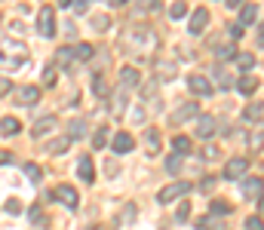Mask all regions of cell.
<instances>
[{"mask_svg": "<svg viewBox=\"0 0 264 230\" xmlns=\"http://www.w3.org/2000/svg\"><path fill=\"white\" fill-rule=\"evenodd\" d=\"M126 43H129V46L135 43V46H138V55H145V52H151V49L157 46V37H154L151 31H145V28H138V31H132V34H129V37L123 40V46H126Z\"/></svg>", "mask_w": 264, "mask_h": 230, "instance_id": "cell-1", "label": "cell"}, {"mask_svg": "<svg viewBox=\"0 0 264 230\" xmlns=\"http://www.w3.org/2000/svg\"><path fill=\"white\" fill-rule=\"evenodd\" d=\"M249 172V157H234L225 163V181H240Z\"/></svg>", "mask_w": 264, "mask_h": 230, "instance_id": "cell-2", "label": "cell"}, {"mask_svg": "<svg viewBox=\"0 0 264 230\" xmlns=\"http://www.w3.org/2000/svg\"><path fill=\"white\" fill-rule=\"evenodd\" d=\"M185 194H191V181H175V184H169V187H163L160 194H157V200L166 206V203H172V200H181Z\"/></svg>", "mask_w": 264, "mask_h": 230, "instance_id": "cell-3", "label": "cell"}, {"mask_svg": "<svg viewBox=\"0 0 264 230\" xmlns=\"http://www.w3.org/2000/svg\"><path fill=\"white\" fill-rule=\"evenodd\" d=\"M175 74H178V65L175 61H166V58H157L154 61V80L157 83H169V80H175Z\"/></svg>", "mask_w": 264, "mask_h": 230, "instance_id": "cell-4", "label": "cell"}, {"mask_svg": "<svg viewBox=\"0 0 264 230\" xmlns=\"http://www.w3.org/2000/svg\"><path fill=\"white\" fill-rule=\"evenodd\" d=\"M37 31H40L43 37H52V34H55V9H52V6H43V9H40V15H37Z\"/></svg>", "mask_w": 264, "mask_h": 230, "instance_id": "cell-5", "label": "cell"}, {"mask_svg": "<svg viewBox=\"0 0 264 230\" xmlns=\"http://www.w3.org/2000/svg\"><path fill=\"white\" fill-rule=\"evenodd\" d=\"M194 117H200V108H197L194 101H188V104H181L175 114H169V123H172V126H181V123H188V120H194Z\"/></svg>", "mask_w": 264, "mask_h": 230, "instance_id": "cell-6", "label": "cell"}, {"mask_svg": "<svg viewBox=\"0 0 264 230\" xmlns=\"http://www.w3.org/2000/svg\"><path fill=\"white\" fill-rule=\"evenodd\" d=\"M215 129H218V120H215V117H209V114H200V117H197V138L209 141V138L215 135Z\"/></svg>", "mask_w": 264, "mask_h": 230, "instance_id": "cell-7", "label": "cell"}, {"mask_svg": "<svg viewBox=\"0 0 264 230\" xmlns=\"http://www.w3.org/2000/svg\"><path fill=\"white\" fill-rule=\"evenodd\" d=\"M52 200H58L62 206H68V209H77V191L74 187H68V184H58L55 191H52Z\"/></svg>", "mask_w": 264, "mask_h": 230, "instance_id": "cell-8", "label": "cell"}, {"mask_svg": "<svg viewBox=\"0 0 264 230\" xmlns=\"http://www.w3.org/2000/svg\"><path fill=\"white\" fill-rule=\"evenodd\" d=\"M188 89H191L194 95H212L215 86H212L203 74H191V77H188Z\"/></svg>", "mask_w": 264, "mask_h": 230, "instance_id": "cell-9", "label": "cell"}, {"mask_svg": "<svg viewBox=\"0 0 264 230\" xmlns=\"http://www.w3.org/2000/svg\"><path fill=\"white\" fill-rule=\"evenodd\" d=\"M77 175H80V181H86V184H92V181H95L92 157H80V160H77Z\"/></svg>", "mask_w": 264, "mask_h": 230, "instance_id": "cell-10", "label": "cell"}, {"mask_svg": "<svg viewBox=\"0 0 264 230\" xmlns=\"http://www.w3.org/2000/svg\"><path fill=\"white\" fill-rule=\"evenodd\" d=\"M132 148H135V138H132L129 132H117V135H114V154L123 157V154H129Z\"/></svg>", "mask_w": 264, "mask_h": 230, "instance_id": "cell-11", "label": "cell"}, {"mask_svg": "<svg viewBox=\"0 0 264 230\" xmlns=\"http://www.w3.org/2000/svg\"><path fill=\"white\" fill-rule=\"evenodd\" d=\"M209 25V9H194L191 15V34H203Z\"/></svg>", "mask_w": 264, "mask_h": 230, "instance_id": "cell-12", "label": "cell"}, {"mask_svg": "<svg viewBox=\"0 0 264 230\" xmlns=\"http://www.w3.org/2000/svg\"><path fill=\"white\" fill-rule=\"evenodd\" d=\"M55 129V117H43V120H37L34 126H31V138H43V135H49Z\"/></svg>", "mask_w": 264, "mask_h": 230, "instance_id": "cell-13", "label": "cell"}, {"mask_svg": "<svg viewBox=\"0 0 264 230\" xmlns=\"http://www.w3.org/2000/svg\"><path fill=\"white\" fill-rule=\"evenodd\" d=\"M74 58H77V52H74V46H62L58 52H55V68H71L74 65Z\"/></svg>", "mask_w": 264, "mask_h": 230, "instance_id": "cell-14", "label": "cell"}, {"mask_svg": "<svg viewBox=\"0 0 264 230\" xmlns=\"http://www.w3.org/2000/svg\"><path fill=\"white\" fill-rule=\"evenodd\" d=\"M15 98H18V104H37L40 89L37 86H22V89H15Z\"/></svg>", "mask_w": 264, "mask_h": 230, "instance_id": "cell-15", "label": "cell"}, {"mask_svg": "<svg viewBox=\"0 0 264 230\" xmlns=\"http://www.w3.org/2000/svg\"><path fill=\"white\" fill-rule=\"evenodd\" d=\"M120 80H123V86H126V89H132V86H138V83H141V77H138V71H135L132 65H123V68H120Z\"/></svg>", "mask_w": 264, "mask_h": 230, "instance_id": "cell-16", "label": "cell"}, {"mask_svg": "<svg viewBox=\"0 0 264 230\" xmlns=\"http://www.w3.org/2000/svg\"><path fill=\"white\" fill-rule=\"evenodd\" d=\"M18 132H22V123H18L15 117H0V135L12 138V135H18Z\"/></svg>", "mask_w": 264, "mask_h": 230, "instance_id": "cell-17", "label": "cell"}, {"mask_svg": "<svg viewBox=\"0 0 264 230\" xmlns=\"http://www.w3.org/2000/svg\"><path fill=\"white\" fill-rule=\"evenodd\" d=\"M243 197L246 200L261 197V178H243Z\"/></svg>", "mask_w": 264, "mask_h": 230, "instance_id": "cell-18", "label": "cell"}, {"mask_svg": "<svg viewBox=\"0 0 264 230\" xmlns=\"http://www.w3.org/2000/svg\"><path fill=\"white\" fill-rule=\"evenodd\" d=\"M71 141H74L71 135H58L55 141H49V144H46V154H65V151L71 148Z\"/></svg>", "mask_w": 264, "mask_h": 230, "instance_id": "cell-19", "label": "cell"}, {"mask_svg": "<svg viewBox=\"0 0 264 230\" xmlns=\"http://www.w3.org/2000/svg\"><path fill=\"white\" fill-rule=\"evenodd\" d=\"M258 89V80L252 77V74H246V77H240L237 80V92H243V95H252Z\"/></svg>", "mask_w": 264, "mask_h": 230, "instance_id": "cell-20", "label": "cell"}, {"mask_svg": "<svg viewBox=\"0 0 264 230\" xmlns=\"http://www.w3.org/2000/svg\"><path fill=\"white\" fill-rule=\"evenodd\" d=\"M126 104H129V98H126V86H123V89L114 92V98H111V111H114V114H123Z\"/></svg>", "mask_w": 264, "mask_h": 230, "instance_id": "cell-21", "label": "cell"}, {"mask_svg": "<svg viewBox=\"0 0 264 230\" xmlns=\"http://www.w3.org/2000/svg\"><path fill=\"white\" fill-rule=\"evenodd\" d=\"M243 117H246V120H252V123H261V120H264V101H252V104L243 111Z\"/></svg>", "mask_w": 264, "mask_h": 230, "instance_id": "cell-22", "label": "cell"}, {"mask_svg": "<svg viewBox=\"0 0 264 230\" xmlns=\"http://www.w3.org/2000/svg\"><path fill=\"white\" fill-rule=\"evenodd\" d=\"M255 22H258V6H252V3L243 6V9H240V25L246 28V25H255Z\"/></svg>", "mask_w": 264, "mask_h": 230, "instance_id": "cell-23", "label": "cell"}, {"mask_svg": "<svg viewBox=\"0 0 264 230\" xmlns=\"http://www.w3.org/2000/svg\"><path fill=\"white\" fill-rule=\"evenodd\" d=\"M200 230H225V221H221V215H206V218H200Z\"/></svg>", "mask_w": 264, "mask_h": 230, "instance_id": "cell-24", "label": "cell"}, {"mask_svg": "<svg viewBox=\"0 0 264 230\" xmlns=\"http://www.w3.org/2000/svg\"><path fill=\"white\" fill-rule=\"evenodd\" d=\"M145 148H148V154H157V151H160V135H157V129H148V132H145Z\"/></svg>", "mask_w": 264, "mask_h": 230, "instance_id": "cell-25", "label": "cell"}, {"mask_svg": "<svg viewBox=\"0 0 264 230\" xmlns=\"http://www.w3.org/2000/svg\"><path fill=\"white\" fill-rule=\"evenodd\" d=\"M191 148H194V144H191L188 135H175V141H172V151H175V154L185 157V154H191Z\"/></svg>", "mask_w": 264, "mask_h": 230, "instance_id": "cell-26", "label": "cell"}, {"mask_svg": "<svg viewBox=\"0 0 264 230\" xmlns=\"http://www.w3.org/2000/svg\"><path fill=\"white\" fill-rule=\"evenodd\" d=\"M185 15H188V3H185V0H175V3L169 6V18L178 22V18H185Z\"/></svg>", "mask_w": 264, "mask_h": 230, "instance_id": "cell-27", "label": "cell"}, {"mask_svg": "<svg viewBox=\"0 0 264 230\" xmlns=\"http://www.w3.org/2000/svg\"><path fill=\"white\" fill-rule=\"evenodd\" d=\"M25 175L31 178V184H40V178H43V169H40L37 163H25Z\"/></svg>", "mask_w": 264, "mask_h": 230, "instance_id": "cell-28", "label": "cell"}, {"mask_svg": "<svg viewBox=\"0 0 264 230\" xmlns=\"http://www.w3.org/2000/svg\"><path fill=\"white\" fill-rule=\"evenodd\" d=\"M74 52H77V58H80V61H89V58L95 55V49H92L89 43H77V46H74Z\"/></svg>", "mask_w": 264, "mask_h": 230, "instance_id": "cell-29", "label": "cell"}, {"mask_svg": "<svg viewBox=\"0 0 264 230\" xmlns=\"http://www.w3.org/2000/svg\"><path fill=\"white\" fill-rule=\"evenodd\" d=\"M83 129H86V120H71L68 135H71V138H83Z\"/></svg>", "mask_w": 264, "mask_h": 230, "instance_id": "cell-30", "label": "cell"}, {"mask_svg": "<svg viewBox=\"0 0 264 230\" xmlns=\"http://www.w3.org/2000/svg\"><path fill=\"white\" fill-rule=\"evenodd\" d=\"M237 65H240L243 71H249V68L255 65V55H249V52H237Z\"/></svg>", "mask_w": 264, "mask_h": 230, "instance_id": "cell-31", "label": "cell"}, {"mask_svg": "<svg viewBox=\"0 0 264 230\" xmlns=\"http://www.w3.org/2000/svg\"><path fill=\"white\" fill-rule=\"evenodd\" d=\"M55 80H58V71L49 65V68L43 71V86H49V89H52V86H55Z\"/></svg>", "mask_w": 264, "mask_h": 230, "instance_id": "cell-32", "label": "cell"}, {"mask_svg": "<svg viewBox=\"0 0 264 230\" xmlns=\"http://www.w3.org/2000/svg\"><path fill=\"white\" fill-rule=\"evenodd\" d=\"M92 92H95L98 98L108 95V83H105V77H95V80H92Z\"/></svg>", "mask_w": 264, "mask_h": 230, "instance_id": "cell-33", "label": "cell"}, {"mask_svg": "<svg viewBox=\"0 0 264 230\" xmlns=\"http://www.w3.org/2000/svg\"><path fill=\"white\" fill-rule=\"evenodd\" d=\"M92 144H95L98 151L108 144V129H105V126H101V129H95V135H92Z\"/></svg>", "mask_w": 264, "mask_h": 230, "instance_id": "cell-34", "label": "cell"}, {"mask_svg": "<svg viewBox=\"0 0 264 230\" xmlns=\"http://www.w3.org/2000/svg\"><path fill=\"white\" fill-rule=\"evenodd\" d=\"M215 77H218V86H221V89H228V86H231V77H228L225 65H218V68H215Z\"/></svg>", "mask_w": 264, "mask_h": 230, "instance_id": "cell-35", "label": "cell"}, {"mask_svg": "<svg viewBox=\"0 0 264 230\" xmlns=\"http://www.w3.org/2000/svg\"><path fill=\"white\" fill-rule=\"evenodd\" d=\"M231 209H234L231 203H221V200L212 203V215H231Z\"/></svg>", "mask_w": 264, "mask_h": 230, "instance_id": "cell-36", "label": "cell"}, {"mask_svg": "<svg viewBox=\"0 0 264 230\" xmlns=\"http://www.w3.org/2000/svg\"><path fill=\"white\" fill-rule=\"evenodd\" d=\"M135 6H141V12H157L160 0H135Z\"/></svg>", "mask_w": 264, "mask_h": 230, "instance_id": "cell-37", "label": "cell"}, {"mask_svg": "<svg viewBox=\"0 0 264 230\" xmlns=\"http://www.w3.org/2000/svg\"><path fill=\"white\" fill-rule=\"evenodd\" d=\"M218 58H237V49H234V43H225V46H218Z\"/></svg>", "mask_w": 264, "mask_h": 230, "instance_id": "cell-38", "label": "cell"}, {"mask_svg": "<svg viewBox=\"0 0 264 230\" xmlns=\"http://www.w3.org/2000/svg\"><path fill=\"white\" fill-rule=\"evenodd\" d=\"M166 169H169V172H172V175H175V172H178V169H181V154H172V157H169V160H166Z\"/></svg>", "mask_w": 264, "mask_h": 230, "instance_id": "cell-39", "label": "cell"}, {"mask_svg": "<svg viewBox=\"0 0 264 230\" xmlns=\"http://www.w3.org/2000/svg\"><path fill=\"white\" fill-rule=\"evenodd\" d=\"M3 206H6V212H9V215H22V203H18V200H6Z\"/></svg>", "mask_w": 264, "mask_h": 230, "instance_id": "cell-40", "label": "cell"}, {"mask_svg": "<svg viewBox=\"0 0 264 230\" xmlns=\"http://www.w3.org/2000/svg\"><path fill=\"white\" fill-rule=\"evenodd\" d=\"M246 230H264V221L258 215H252V218H246Z\"/></svg>", "mask_w": 264, "mask_h": 230, "instance_id": "cell-41", "label": "cell"}, {"mask_svg": "<svg viewBox=\"0 0 264 230\" xmlns=\"http://www.w3.org/2000/svg\"><path fill=\"white\" fill-rule=\"evenodd\" d=\"M261 144H264V132H255L252 141H249V148H252V151H261Z\"/></svg>", "mask_w": 264, "mask_h": 230, "instance_id": "cell-42", "label": "cell"}, {"mask_svg": "<svg viewBox=\"0 0 264 230\" xmlns=\"http://www.w3.org/2000/svg\"><path fill=\"white\" fill-rule=\"evenodd\" d=\"M228 34H231V40H240V37H243V25H240V22H237V25H231V28H228Z\"/></svg>", "mask_w": 264, "mask_h": 230, "instance_id": "cell-43", "label": "cell"}, {"mask_svg": "<svg viewBox=\"0 0 264 230\" xmlns=\"http://www.w3.org/2000/svg\"><path fill=\"white\" fill-rule=\"evenodd\" d=\"M9 92H12V83L6 77H0V95H9Z\"/></svg>", "mask_w": 264, "mask_h": 230, "instance_id": "cell-44", "label": "cell"}, {"mask_svg": "<svg viewBox=\"0 0 264 230\" xmlns=\"http://www.w3.org/2000/svg\"><path fill=\"white\" fill-rule=\"evenodd\" d=\"M28 215H31V221H34V224H43V212H40V209H31Z\"/></svg>", "mask_w": 264, "mask_h": 230, "instance_id": "cell-45", "label": "cell"}, {"mask_svg": "<svg viewBox=\"0 0 264 230\" xmlns=\"http://www.w3.org/2000/svg\"><path fill=\"white\" fill-rule=\"evenodd\" d=\"M132 218H135V209H132V206H129V209H123V212H120V221H132Z\"/></svg>", "mask_w": 264, "mask_h": 230, "instance_id": "cell-46", "label": "cell"}, {"mask_svg": "<svg viewBox=\"0 0 264 230\" xmlns=\"http://www.w3.org/2000/svg\"><path fill=\"white\" fill-rule=\"evenodd\" d=\"M12 163V154L9 151H0V166H9Z\"/></svg>", "mask_w": 264, "mask_h": 230, "instance_id": "cell-47", "label": "cell"}, {"mask_svg": "<svg viewBox=\"0 0 264 230\" xmlns=\"http://www.w3.org/2000/svg\"><path fill=\"white\" fill-rule=\"evenodd\" d=\"M203 157H206V160H215V157H218V148H212V144H209V148H206V154H203Z\"/></svg>", "mask_w": 264, "mask_h": 230, "instance_id": "cell-48", "label": "cell"}, {"mask_svg": "<svg viewBox=\"0 0 264 230\" xmlns=\"http://www.w3.org/2000/svg\"><path fill=\"white\" fill-rule=\"evenodd\" d=\"M185 218H188V203L178 206V221H185Z\"/></svg>", "mask_w": 264, "mask_h": 230, "instance_id": "cell-49", "label": "cell"}, {"mask_svg": "<svg viewBox=\"0 0 264 230\" xmlns=\"http://www.w3.org/2000/svg\"><path fill=\"white\" fill-rule=\"evenodd\" d=\"M215 187V178H203V191H212Z\"/></svg>", "mask_w": 264, "mask_h": 230, "instance_id": "cell-50", "label": "cell"}, {"mask_svg": "<svg viewBox=\"0 0 264 230\" xmlns=\"http://www.w3.org/2000/svg\"><path fill=\"white\" fill-rule=\"evenodd\" d=\"M225 3H228V6H231V9H237V6H240V3H243V0H225Z\"/></svg>", "mask_w": 264, "mask_h": 230, "instance_id": "cell-51", "label": "cell"}, {"mask_svg": "<svg viewBox=\"0 0 264 230\" xmlns=\"http://www.w3.org/2000/svg\"><path fill=\"white\" fill-rule=\"evenodd\" d=\"M108 3H111V6H123L126 0H108Z\"/></svg>", "mask_w": 264, "mask_h": 230, "instance_id": "cell-52", "label": "cell"}, {"mask_svg": "<svg viewBox=\"0 0 264 230\" xmlns=\"http://www.w3.org/2000/svg\"><path fill=\"white\" fill-rule=\"evenodd\" d=\"M258 209L264 212V197H258Z\"/></svg>", "mask_w": 264, "mask_h": 230, "instance_id": "cell-53", "label": "cell"}, {"mask_svg": "<svg viewBox=\"0 0 264 230\" xmlns=\"http://www.w3.org/2000/svg\"><path fill=\"white\" fill-rule=\"evenodd\" d=\"M258 40H261V46H264V22H261V37H258Z\"/></svg>", "mask_w": 264, "mask_h": 230, "instance_id": "cell-54", "label": "cell"}]
</instances>
